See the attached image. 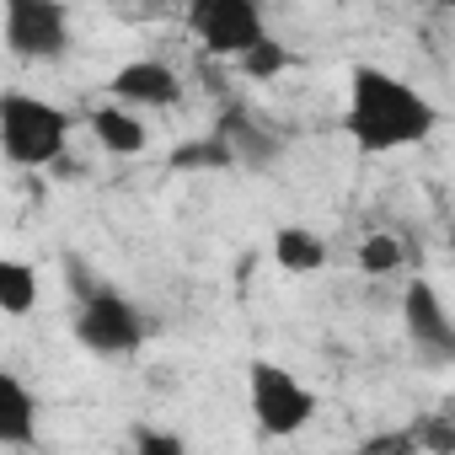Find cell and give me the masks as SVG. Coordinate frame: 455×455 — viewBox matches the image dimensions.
I'll list each match as a JSON object with an SVG mask.
<instances>
[{"instance_id": "obj_16", "label": "cell", "mask_w": 455, "mask_h": 455, "mask_svg": "<svg viewBox=\"0 0 455 455\" xmlns=\"http://www.w3.org/2000/svg\"><path fill=\"white\" fill-rule=\"evenodd\" d=\"M407 428L418 455H455V412H428V418H412Z\"/></svg>"}, {"instance_id": "obj_10", "label": "cell", "mask_w": 455, "mask_h": 455, "mask_svg": "<svg viewBox=\"0 0 455 455\" xmlns=\"http://www.w3.org/2000/svg\"><path fill=\"white\" fill-rule=\"evenodd\" d=\"M38 439V396L28 391L22 375H0V444L6 450H28Z\"/></svg>"}, {"instance_id": "obj_8", "label": "cell", "mask_w": 455, "mask_h": 455, "mask_svg": "<svg viewBox=\"0 0 455 455\" xmlns=\"http://www.w3.org/2000/svg\"><path fill=\"white\" fill-rule=\"evenodd\" d=\"M108 92L129 113H161V108H177L182 102V81L161 60H129V65H118L108 76Z\"/></svg>"}, {"instance_id": "obj_3", "label": "cell", "mask_w": 455, "mask_h": 455, "mask_svg": "<svg viewBox=\"0 0 455 455\" xmlns=\"http://www.w3.org/2000/svg\"><path fill=\"white\" fill-rule=\"evenodd\" d=\"M76 118L60 102H44L33 92H6L0 97V150L12 166H54L70 150Z\"/></svg>"}, {"instance_id": "obj_13", "label": "cell", "mask_w": 455, "mask_h": 455, "mask_svg": "<svg viewBox=\"0 0 455 455\" xmlns=\"http://www.w3.org/2000/svg\"><path fill=\"white\" fill-rule=\"evenodd\" d=\"M38 268L33 263H22V258H6L0 263V311L6 316H28L33 306H38Z\"/></svg>"}, {"instance_id": "obj_11", "label": "cell", "mask_w": 455, "mask_h": 455, "mask_svg": "<svg viewBox=\"0 0 455 455\" xmlns=\"http://www.w3.org/2000/svg\"><path fill=\"white\" fill-rule=\"evenodd\" d=\"M86 129H92V140H97L108 156H140V150L150 145L145 118H140V113H129V108H118V102L92 108V113H86Z\"/></svg>"}, {"instance_id": "obj_12", "label": "cell", "mask_w": 455, "mask_h": 455, "mask_svg": "<svg viewBox=\"0 0 455 455\" xmlns=\"http://www.w3.org/2000/svg\"><path fill=\"white\" fill-rule=\"evenodd\" d=\"M327 242L311 231V225H279V231H274V263L284 268V274H322L327 268Z\"/></svg>"}, {"instance_id": "obj_17", "label": "cell", "mask_w": 455, "mask_h": 455, "mask_svg": "<svg viewBox=\"0 0 455 455\" xmlns=\"http://www.w3.org/2000/svg\"><path fill=\"white\" fill-rule=\"evenodd\" d=\"M236 70H242L247 81H258V86H263V81H274V76H284V70H290V49L268 38V44H263V49H252Z\"/></svg>"}, {"instance_id": "obj_4", "label": "cell", "mask_w": 455, "mask_h": 455, "mask_svg": "<svg viewBox=\"0 0 455 455\" xmlns=\"http://www.w3.org/2000/svg\"><path fill=\"white\" fill-rule=\"evenodd\" d=\"M247 407H252V423L263 439H295L300 428H311L322 402L295 370H284L274 359H252L247 364Z\"/></svg>"}, {"instance_id": "obj_2", "label": "cell", "mask_w": 455, "mask_h": 455, "mask_svg": "<svg viewBox=\"0 0 455 455\" xmlns=\"http://www.w3.org/2000/svg\"><path fill=\"white\" fill-rule=\"evenodd\" d=\"M70 284H76V343L97 359H129L145 348L150 338V322L145 311L118 290V284H102V279H81V268H70Z\"/></svg>"}, {"instance_id": "obj_20", "label": "cell", "mask_w": 455, "mask_h": 455, "mask_svg": "<svg viewBox=\"0 0 455 455\" xmlns=\"http://www.w3.org/2000/svg\"><path fill=\"white\" fill-rule=\"evenodd\" d=\"M343 455H364V450H343Z\"/></svg>"}, {"instance_id": "obj_18", "label": "cell", "mask_w": 455, "mask_h": 455, "mask_svg": "<svg viewBox=\"0 0 455 455\" xmlns=\"http://www.w3.org/2000/svg\"><path fill=\"white\" fill-rule=\"evenodd\" d=\"M129 455H188L182 450V439L172 434V428H134V439H129Z\"/></svg>"}, {"instance_id": "obj_7", "label": "cell", "mask_w": 455, "mask_h": 455, "mask_svg": "<svg viewBox=\"0 0 455 455\" xmlns=\"http://www.w3.org/2000/svg\"><path fill=\"white\" fill-rule=\"evenodd\" d=\"M402 327H407V343L418 354V364L428 370H450L455 364V316L444 311L434 279L412 274L407 290H402Z\"/></svg>"}, {"instance_id": "obj_14", "label": "cell", "mask_w": 455, "mask_h": 455, "mask_svg": "<svg viewBox=\"0 0 455 455\" xmlns=\"http://www.w3.org/2000/svg\"><path fill=\"white\" fill-rule=\"evenodd\" d=\"M166 166H172V172H225V166H236V156H231V145H225V140L209 129L204 140L177 145V150L166 156Z\"/></svg>"}, {"instance_id": "obj_1", "label": "cell", "mask_w": 455, "mask_h": 455, "mask_svg": "<svg viewBox=\"0 0 455 455\" xmlns=\"http://www.w3.org/2000/svg\"><path fill=\"white\" fill-rule=\"evenodd\" d=\"M439 108L402 76L380 65H354L348 70V97H343V134L354 140L359 156H396L412 150L434 134Z\"/></svg>"}, {"instance_id": "obj_19", "label": "cell", "mask_w": 455, "mask_h": 455, "mask_svg": "<svg viewBox=\"0 0 455 455\" xmlns=\"http://www.w3.org/2000/svg\"><path fill=\"white\" fill-rule=\"evenodd\" d=\"M359 450H364V455H418L412 428H386V434H370Z\"/></svg>"}, {"instance_id": "obj_9", "label": "cell", "mask_w": 455, "mask_h": 455, "mask_svg": "<svg viewBox=\"0 0 455 455\" xmlns=\"http://www.w3.org/2000/svg\"><path fill=\"white\" fill-rule=\"evenodd\" d=\"M214 134L231 145L236 166H252V172H268L284 156V134L274 124H263L258 113H247V108H225L220 124H214Z\"/></svg>"}, {"instance_id": "obj_15", "label": "cell", "mask_w": 455, "mask_h": 455, "mask_svg": "<svg viewBox=\"0 0 455 455\" xmlns=\"http://www.w3.org/2000/svg\"><path fill=\"white\" fill-rule=\"evenodd\" d=\"M396 268H407V247H402L396 231H375V236L359 242V274L386 279V274H396Z\"/></svg>"}, {"instance_id": "obj_5", "label": "cell", "mask_w": 455, "mask_h": 455, "mask_svg": "<svg viewBox=\"0 0 455 455\" xmlns=\"http://www.w3.org/2000/svg\"><path fill=\"white\" fill-rule=\"evenodd\" d=\"M182 22L204 54L231 60V65H242L252 49L268 44V17L258 0H193Z\"/></svg>"}, {"instance_id": "obj_6", "label": "cell", "mask_w": 455, "mask_h": 455, "mask_svg": "<svg viewBox=\"0 0 455 455\" xmlns=\"http://www.w3.org/2000/svg\"><path fill=\"white\" fill-rule=\"evenodd\" d=\"M0 38L22 65H54L70 54V6L60 0H6L0 6Z\"/></svg>"}]
</instances>
